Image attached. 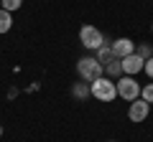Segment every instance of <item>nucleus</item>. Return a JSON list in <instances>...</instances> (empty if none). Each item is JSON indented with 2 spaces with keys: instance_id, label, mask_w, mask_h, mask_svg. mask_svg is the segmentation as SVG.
<instances>
[{
  "instance_id": "1",
  "label": "nucleus",
  "mask_w": 153,
  "mask_h": 142,
  "mask_svg": "<svg viewBox=\"0 0 153 142\" xmlns=\"http://www.w3.org/2000/svg\"><path fill=\"white\" fill-rule=\"evenodd\" d=\"M102 71H105V66L100 64L97 59H92V56H84V59L76 61V74H79V76H82L87 84H92V81H97V79H102Z\"/></svg>"
},
{
  "instance_id": "2",
  "label": "nucleus",
  "mask_w": 153,
  "mask_h": 142,
  "mask_svg": "<svg viewBox=\"0 0 153 142\" xmlns=\"http://www.w3.org/2000/svg\"><path fill=\"white\" fill-rule=\"evenodd\" d=\"M89 94H92L97 102H112V99L117 97V84L102 76V79H97V81L89 84Z\"/></svg>"
},
{
  "instance_id": "3",
  "label": "nucleus",
  "mask_w": 153,
  "mask_h": 142,
  "mask_svg": "<svg viewBox=\"0 0 153 142\" xmlns=\"http://www.w3.org/2000/svg\"><path fill=\"white\" fill-rule=\"evenodd\" d=\"M117 97H123L125 102H135L140 97V84L133 76H120L117 79Z\"/></svg>"
},
{
  "instance_id": "4",
  "label": "nucleus",
  "mask_w": 153,
  "mask_h": 142,
  "mask_svg": "<svg viewBox=\"0 0 153 142\" xmlns=\"http://www.w3.org/2000/svg\"><path fill=\"white\" fill-rule=\"evenodd\" d=\"M79 41H82V46L89 48V51H97L100 46L105 43L102 33H100L94 26H82V31H79Z\"/></svg>"
},
{
  "instance_id": "5",
  "label": "nucleus",
  "mask_w": 153,
  "mask_h": 142,
  "mask_svg": "<svg viewBox=\"0 0 153 142\" xmlns=\"http://www.w3.org/2000/svg\"><path fill=\"white\" fill-rule=\"evenodd\" d=\"M120 64H123V74L125 76H138L143 71V66H146V59H140L138 53H130L125 59H120Z\"/></svg>"
},
{
  "instance_id": "6",
  "label": "nucleus",
  "mask_w": 153,
  "mask_h": 142,
  "mask_svg": "<svg viewBox=\"0 0 153 142\" xmlns=\"http://www.w3.org/2000/svg\"><path fill=\"white\" fill-rule=\"evenodd\" d=\"M148 114H151V104H148V102H143L140 97H138L135 102H130V109H128L130 122H143Z\"/></svg>"
},
{
  "instance_id": "7",
  "label": "nucleus",
  "mask_w": 153,
  "mask_h": 142,
  "mask_svg": "<svg viewBox=\"0 0 153 142\" xmlns=\"http://www.w3.org/2000/svg\"><path fill=\"white\" fill-rule=\"evenodd\" d=\"M112 51H115L117 59H125V56L135 53V43H133L130 38H117V41L112 43Z\"/></svg>"
},
{
  "instance_id": "8",
  "label": "nucleus",
  "mask_w": 153,
  "mask_h": 142,
  "mask_svg": "<svg viewBox=\"0 0 153 142\" xmlns=\"http://www.w3.org/2000/svg\"><path fill=\"white\" fill-rule=\"evenodd\" d=\"M115 59H117V56H115V51H112V46H100V48H97V61H100V64H102V66H107L110 64V61H115Z\"/></svg>"
},
{
  "instance_id": "9",
  "label": "nucleus",
  "mask_w": 153,
  "mask_h": 142,
  "mask_svg": "<svg viewBox=\"0 0 153 142\" xmlns=\"http://www.w3.org/2000/svg\"><path fill=\"white\" fill-rule=\"evenodd\" d=\"M13 28V13L0 10V33H8Z\"/></svg>"
},
{
  "instance_id": "10",
  "label": "nucleus",
  "mask_w": 153,
  "mask_h": 142,
  "mask_svg": "<svg viewBox=\"0 0 153 142\" xmlns=\"http://www.w3.org/2000/svg\"><path fill=\"white\" fill-rule=\"evenodd\" d=\"M105 69H107V74H110V76H120V74H123V64H120L117 59H115V61H110V64L105 66Z\"/></svg>"
},
{
  "instance_id": "11",
  "label": "nucleus",
  "mask_w": 153,
  "mask_h": 142,
  "mask_svg": "<svg viewBox=\"0 0 153 142\" xmlns=\"http://www.w3.org/2000/svg\"><path fill=\"white\" fill-rule=\"evenodd\" d=\"M140 99L148 104H153V84H146V86H140Z\"/></svg>"
},
{
  "instance_id": "12",
  "label": "nucleus",
  "mask_w": 153,
  "mask_h": 142,
  "mask_svg": "<svg viewBox=\"0 0 153 142\" xmlns=\"http://www.w3.org/2000/svg\"><path fill=\"white\" fill-rule=\"evenodd\" d=\"M21 5H23V0H3V10H8V13H16Z\"/></svg>"
},
{
  "instance_id": "13",
  "label": "nucleus",
  "mask_w": 153,
  "mask_h": 142,
  "mask_svg": "<svg viewBox=\"0 0 153 142\" xmlns=\"http://www.w3.org/2000/svg\"><path fill=\"white\" fill-rule=\"evenodd\" d=\"M74 94H76L79 99H87V97H89V86H87V84H76V86H74Z\"/></svg>"
},
{
  "instance_id": "14",
  "label": "nucleus",
  "mask_w": 153,
  "mask_h": 142,
  "mask_svg": "<svg viewBox=\"0 0 153 142\" xmlns=\"http://www.w3.org/2000/svg\"><path fill=\"white\" fill-rule=\"evenodd\" d=\"M143 71H146L148 76H151V79H153V56H151V59H148V61H146V66H143Z\"/></svg>"
},
{
  "instance_id": "15",
  "label": "nucleus",
  "mask_w": 153,
  "mask_h": 142,
  "mask_svg": "<svg viewBox=\"0 0 153 142\" xmlns=\"http://www.w3.org/2000/svg\"><path fill=\"white\" fill-rule=\"evenodd\" d=\"M0 10H3V0H0Z\"/></svg>"
},
{
  "instance_id": "16",
  "label": "nucleus",
  "mask_w": 153,
  "mask_h": 142,
  "mask_svg": "<svg viewBox=\"0 0 153 142\" xmlns=\"http://www.w3.org/2000/svg\"><path fill=\"white\" fill-rule=\"evenodd\" d=\"M0 137H3V127H0Z\"/></svg>"
}]
</instances>
